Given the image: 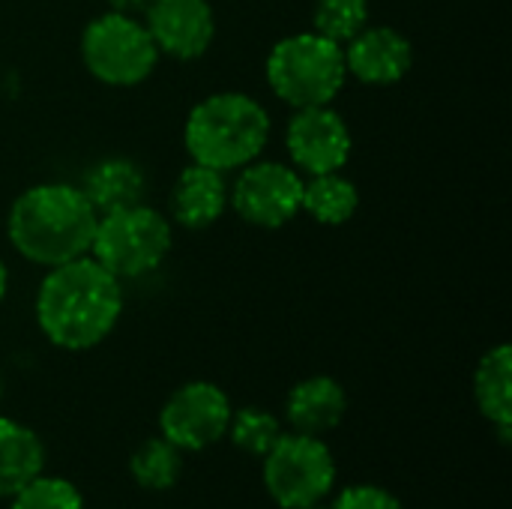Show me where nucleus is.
I'll return each mask as SVG.
<instances>
[{
	"instance_id": "obj_5",
	"label": "nucleus",
	"mask_w": 512,
	"mask_h": 509,
	"mask_svg": "<svg viewBox=\"0 0 512 509\" xmlns=\"http://www.w3.org/2000/svg\"><path fill=\"white\" fill-rule=\"evenodd\" d=\"M171 243V219L141 201L132 207L102 213L87 255L123 282L159 270L171 252Z\"/></svg>"
},
{
	"instance_id": "obj_8",
	"label": "nucleus",
	"mask_w": 512,
	"mask_h": 509,
	"mask_svg": "<svg viewBox=\"0 0 512 509\" xmlns=\"http://www.w3.org/2000/svg\"><path fill=\"white\" fill-rule=\"evenodd\" d=\"M234 213L255 228H282L303 207V174L282 162H249L228 189Z\"/></svg>"
},
{
	"instance_id": "obj_2",
	"label": "nucleus",
	"mask_w": 512,
	"mask_h": 509,
	"mask_svg": "<svg viewBox=\"0 0 512 509\" xmlns=\"http://www.w3.org/2000/svg\"><path fill=\"white\" fill-rule=\"evenodd\" d=\"M99 213L72 183H36L24 189L6 219L12 249L39 267H57L90 252Z\"/></svg>"
},
{
	"instance_id": "obj_16",
	"label": "nucleus",
	"mask_w": 512,
	"mask_h": 509,
	"mask_svg": "<svg viewBox=\"0 0 512 509\" xmlns=\"http://www.w3.org/2000/svg\"><path fill=\"white\" fill-rule=\"evenodd\" d=\"M42 441L21 423L0 417V498L15 495L42 474Z\"/></svg>"
},
{
	"instance_id": "obj_19",
	"label": "nucleus",
	"mask_w": 512,
	"mask_h": 509,
	"mask_svg": "<svg viewBox=\"0 0 512 509\" xmlns=\"http://www.w3.org/2000/svg\"><path fill=\"white\" fill-rule=\"evenodd\" d=\"M180 468H183L180 450L174 444H168L165 438L144 441L138 447V453L132 456V477L138 486H144L150 492L171 489L180 477Z\"/></svg>"
},
{
	"instance_id": "obj_21",
	"label": "nucleus",
	"mask_w": 512,
	"mask_h": 509,
	"mask_svg": "<svg viewBox=\"0 0 512 509\" xmlns=\"http://www.w3.org/2000/svg\"><path fill=\"white\" fill-rule=\"evenodd\" d=\"M228 429H231V441L243 453H252V456H267L270 447L282 435L276 417L267 414V411H261V408H243L237 417H231Z\"/></svg>"
},
{
	"instance_id": "obj_26",
	"label": "nucleus",
	"mask_w": 512,
	"mask_h": 509,
	"mask_svg": "<svg viewBox=\"0 0 512 509\" xmlns=\"http://www.w3.org/2000/svg\"><path fill=\"white\" fill-rule=\"evenodd\" d=\"M0 393H3V384H0Z\"/></svg>"
},
{
	"instance_id": "obj_11",
	"label": "nucleus",
	"mask_w": 512,
	"mask_h": 509,
	"mask_svg": "<svg viewBox=\"0 0 512 509\" xmlns=\"http://www.w3.org/2000/svg\"><path fill=\"white\" fill-rule=\"evenodd\" d=\"M144 27L150 30L159 54L195 60L213 45L216 15L210 0H150Z\"/></svg>"
},
{
	"instance_id": "obj_24",
	"label": "nucleus",
	"mask_w": 512,
	"mask_h": 509,
	"mask_svg": "<svg viewBox=\"0 0 512 509\" xmlns=\"http://www.w3.org/2000/svg\"><path fill=\"white\" fill-rule=\"evenodd\" d=\"M108 3H111V12L132 15V18H141L150 6V0H108Z\"/></svg>"
},
{
	"instance_id": "obj_22",
	"label": "nucleus",
	"mask_w": 512,
	"mask_h": 509,
	"mask_svg": "<svg viewBox=\"0 0 512 509\" xmlns=\"http://www.w3.org/2000/svg\"><path fill=\"white\" fill-rule=\"evenodd\" d=\"M12 509H84V504L72 483L39 474L12 495Z\"/></svg>"
},
{
	"instance_id": "obj_6",
	"label": "nucleus",
	"mask_w": 512,
	"mask_h": 509,
	"mask_svg": "<svg viewBox=\"0 0 512 509\" xmlns=\"http://www.w3.org/2000/svg\"><path fill=\"white\" fill-rule=\"evenodd\" d=\"M81 60L96 81L135 87L153 75L159 48L141 18L102 12L81 33Z\"/></svg>"
},
{
	"instance_id": "obj_25",
	"label": "nucleus",
	"mask_w": 512,
	"mask_h": 509,
	"mask_svg": "<svg viewBox=\"0 0 512 509\" xmlns=\"http://www.w3.org/2000/svg\"><path fill=\"white\" fill-rule=\"evenodd\" d=\"M6 291H9V270H6V264H3V258H0V303H3V297H6Z\"/></svg>"
},
{
	"instance_id": "obj_1",
	"label": "nucleus",
	"mask_w": 512,
	"mask_h": 509,
	"mask_svg": "<svg viewBox=\"0 0 512 509\" xmlns=\"http://www.w3.org/2000/svg\"><path fill=\"white\" fill-rule=\"evenodd\" d=\"M123 315V282L90 255L48 267L36 291V324L63 351H87L111 336Z\"/></svg>"
},
{
	"instance_id": "obj_20",
	"label": "nucleus",
	"mask_w": 512,
	"mask_h": 509,
	"mask_svg": "<svg viewBox=\"0 0 512 509\" xmlns=\"http://www.w3.org/2000/svg\"><path fill=\"white\" fill-rule=\"evenodd\" d=\"M369 24V0H315L312 30L336 45L351 42Z\"/></svg>"
},
{
	"instance_id": "obj_4",
	"label": "nucleus",
	"mask_w": 512,
	"mask_h": 509,
	"mask_svg": "<svg viewBox=\"0 0 512 509\" xmlns=\"http://www.w3.org/2000/svg\"><path fill=\"white\" fill-rule=\"evenodd\" d=\"M342 45L306 30L279 39L267 57V84L291 108L330 105L345 87Z\"/></svg>"
},
{
	"instance_id": "obj_13",
	"label": "nucleus",
	"mask_w": 512,
	"mask_h": 509,
	"mask_svg": "<svg viewBox=\"0 0 512 509\" xmlns=\"http://www.w3.org/2000/svg\"><path fill=\"white\" fill-rule=\"evenodd\" d=\"M225 207H228L225 174L195 165V162L177 177V183L171 189V201H168L171 222H177L180 228H189V231L210 228L213 222L222 219Z\"/></svg>"
},
{
	"instance_id": "obj_10",
	"label": "nucleus",
	"mask_w": 512,
	"mask_h": 509,
	"mask_svg": "<svg viewBox=\"0 0 512 509\" xmlns=\"http://www.w3.org/2000/svg\"><path fill=\"white\" fill-rule=\"evenodd\" d=\"M231 423V402L225 390L210 381H192L180 387L162 408V438L177 450H204L216 444Z\"/></svg>"
},
{
	"instance_id": "obj_18",
	"label": "nucleus",
	"mask_w": 512,
	"mask_h": 509,
	"mask_svg": "<svg viewBox=\"0 0 512 509\" xmlns=\"http://www.w3.org/2000/svg\"><path fill=\"white\" fill-rule=\"evenodd\" d=\"M360 207V192L357 186L342 177L339 171L330 174H315L309 180H303V213H309L318 225H345L348 219H354Z\"/></svg>"
},
{
	"instance_id": "obj_12",
	"label": "nucleus",
	"mask_w": 512,
	"mask_h": 509,
	"mask_svg": "<svg viewBox=\"0 0 512 509\" xmlns=\"http://www.w3.org/2000/svg\"><path fill=\"white\" fill-rule=\"evenodd\" d=\"M345 69L360 84L390 87L399 84L414 66V45L393 27H363L351 42L342 45Z\"/></svg>"
},
{
	"instance_id": "obj_15",
	"label": "nucleus",
	"mask_w": 512,
	"mask_h": 509,
	"mask_svg": "<svg viewBox=\"0 0 512 509\" xmlns=\"http://www.w3.org/2000/svg\"><path fill=\"white\" fill-rule=\"evenodd\" d=\"M144 189H147L144 171L132 159H102V162H96L87 171L84 186H81V192L87 195V201L93 204V210L99 216L111 213V210H120V207L141 204Z\"/></svg>"
},
{
	"instance_id": "obj_9",
	"label": "nucleus",
	"mask_w": 512,
	"mask_h": 509,
	"mask_svg": "<svg viewBox=\"0 0 512 509\" xmlns=\"http://www.w3.org/2000/svg\"><path fill=\"white\" fill-rule=\"evenodd\" d=\"M285 147L291 165L306 177L342 171L351 159V129L345 117L330 105L294 108V117L285 129Z\"/></svg>"
},
{
	"instance_id": "obj_3",
	"label": "nucleus",
	"mask_w": 512,
	"mask_h": 509,
	"mask_svg": "<svg viewBox=\"0 0 512 509\" xmlns=\"http://www.w3.org/2000/svg\"><path fill=\"white\" fill-rule=\"evenodd\" d=\"M270 141L267 108L237 90L201 99L183 126V144L195 165L213 171H240L255 162Z\"/></svg>"
},
{
	"instance_id": "obj_17",
	"label": "nucleus",
	"mask_w": 512,
	"mask_h": 509,
	"mask_svg": "<svg viewBox=\"0 0 512 509\" xmlns=\"http://www.w3.org/2000/svg\"><path fill=\"white\" fill-rule=\"evenodd\" d=\"M474 396L489 423L501 429L504 438H510L512 426V351L510 345L492 348L474 375Z\"/></svg>"
},
{
	"instance_id": "obj_7",
	"label": "nucleus",
	"mask_w": 512,
	"mask_h": 509,
	"mask_svg": "<svg viewBox=\"0 0 512 509\" xmlns=\"http://www.w3.org/2000/svg\"><path fill=\"white\" fill-rule=\"evenodd\" d=\"M333 483V456L315 435H279V441L264 456V486L282 509L321 504Z\"/></svg>"
},
{
	"instance_id": "obj_23",
	"label": "nucleus",
	"mask_w": 512,
	"mask_h": 509,
	"mask_svg": "<svg viewBox=\"0 0 512 509\" xmlns=\"http://www.w3.org/2000/svg\"><path fill=\"white\" fill-rule=\"evenodd\" d=\"M330 509H405L387 489L378 486H351Z\"/></svg>"
},
{
	"instance_id": "obj_14",
	"label": "nucleus",
	"mask_w": 512,
	"mask_h": 509,
	"mask_svg": "<svg viewBox=\"0 0 512 509\" xmlns=\"http://www.w3.org/2000/svg\"><path fill=\"white\" fill-rule=\"evenodd\" d=\"M348 399L345 390L339 387V381L327 378V375H315L300 381L285 402V414L288 423L294 426V432L300 435H324L330 429L339 426V420L345 417Z\"/></svg>"
}]
</instances>
